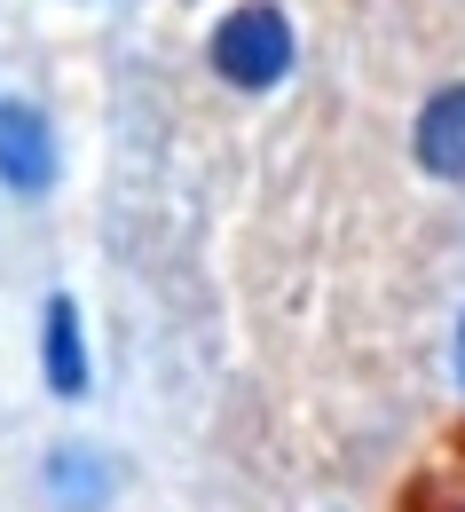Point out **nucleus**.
<instances>
[{"label": "nucleus", "mask_w": 465, "mask_h": 512, "mask_svg": "<svg viewBox=\"0 0 465 512\" xmlns=\"http://www.w3.org/2000/svg\"><path fill=\"white\" fill-rule=\"evenodd\" d=\"M40 347H48V386L56 394H87V347H79V308H71L64 292L48 300V331H40Z\"/></svg>", "instance_id": "4"}, {"label": "nucleus", "mask_w": 465, "mask_h": 512, "mask_svg": "<svg viewBox=\"0 0 465 512\" xmlns=\"http://www.w3.org/2000/svg\"><path fill=\"white\" fill-rule=\"evenodd\" d=\"M48 481H56L64 505H95V497H103V465H87V449H64V457L48 465Z\"/></svg>", "instance_id": "5"}, {"label": "nucleus", "mask_w": 465, "mask_h": 512, "mask_svg": "<svg viewBox=\"0 0 465 512\" xmlns=\"http://www.w3.org/2000/svg\"><path fill=\"white\" fill-rule=\"evenodd\" d=\"M213 71L229 79V87H276L284 71H292V24L276 16V8H237V16H221V32H213Z\"/></svg>", "instance_id": "1"}, {"label": "nucleus", "mask_w": 465, "mask_h": 512, "mask_svg": "<svg viewBox=\"0 0 465 512\" xmlns=\"http://www.w3.org/2000/svg\"><path fill=\"white\" fill-rule=\"evenodd\" d=\"M0 182H8V190H48V182H56L48 119H40L32 103H0Z\"/></svg>", "instance_id": "2"}, {"label": "nucleus", "mask_w": 465, "mask_h": 512, "mask_svg": "<svg viewBox=\"0 0 465 512\" xmlns=\"http://www.w3.org/2000/svg\"><path fill=\"white\" fill-rule=\"evenodd\" d=\"M418 166L442 182H465V87H442L418 111Z\"/></svg>", "instance_id": "3"}, {"label": "nucleus", "mask_w": 465, "mask_h": 512, "mask_svg": "<svg viewBox=\"0 0 465 512\" xmlns=\"http://www.w3.org/2000/svg\"><path fill=\"white\" fill-rule=\"evenodd\" d=\"M458 371H465V331H458Z\"/></svg>", "instance_id": "6"}]
</instances>
